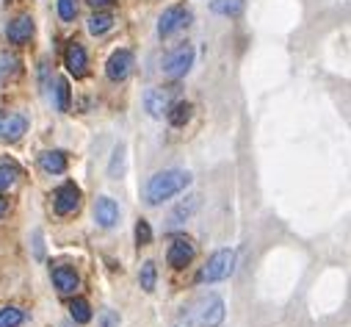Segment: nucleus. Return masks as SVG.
<instances>
[{"mask_svg":"<svg viewBox=\"0 0 351 327\" xmlns=\"http://www.w3.org/2000/svg\"><path fill=\"white\" fill-rule=\"evenodd\" d=\"M191 172L186 170H163L158 175H152L144 186V203L147 205H160L166 200H171L174 194H180L191 186Z\"/></svg>","mask_w":351,"mask_h":327,"instance_id":"f257e3e1","label":"nucleus"},{"mask_svg":"<svg viewBox=\"0 0 351 327\" xmlns=\"http://www.w3.org/2000/svg\"><path fill=\"white\" fill-rule=\"evenodd\" d=\"M232 272H235V250L224 247L208 258V264L199 269L197 280L199 283H219V280H227Z\"/></svg>","mask_w":351,"mask_h":327,"instance_id":"f03ea898","label":"nucleus"},{"mask_svg":"<svg viewBox=\"0 0 351 327\" xmlns=\"http://www.w3.org/2000/svg\"><path fill=\"white\" fill-rule=\"evenodd\" d=\"M189 319L194 327H219L224 322V300L219 294H208L202 297L191 311Z\"/></svg>","mask_w":351,"mask_h":327,"instance_id":"7ed1b4c3","label":"nucleus"},{"mask_svg":"<svg viewBox=\"0 0 351 327\" xmlns=\"http://www.w3.org/2000/svg\"><path fill=\"white\" fill-rule=\"evenodd\" d=\"M191 20H194V14H191L186 6H169V9L160 14V20H158V36L166 39V36H171V34H178L180 28H189Z\"/></svg>","mask_w":351,"mask_h":327,"instance_id":"20e7f679","label":"nucleus"},{"mask_svg":"<svg viewBox=\"0 0 351 327\" xmlns=\"http://www.w3.org/2000/svg\"><path fill=\"white\" fill-rule=\"evenodd\" d=\"M191 67H194V47L191 45H180L174 53H169L166 61H163V72L169 78H174V80L186 78L191 72Z\"/></svg>","mask_w":351,"mask_h":327,"instance_id":"39448f33","label":"nucleus"},{"mask_svg":"<svg viewBox=\"0 0 351 327\" xmlns=\"http://www.w3.org/2000/svg\"><path fill=\"white\" fill-rule=\"evenodd\" d=\"M171 103H174V87H155L144 95V109L149 111V117H163Z\"/></svg>","mask_w":351,"mask_h":327,"instance_id":"423d86ee","label":"nucleus"},{"mask_svg":"<svg viewBox=\"0 0 351 327\" xmlns=\"http://www.w3.org/2000/svg\"><path fill=\"white\" fill-rule=\"evenodd\" d=\"M28 131V120L17 111H0V139L3 142H17Z\"/></svg>","mask_w":351,"mask_h":327,"instance_id":"0eeeda50","label":"nucleus"},{"mask_svg":"<svg viewBox=\"0 0 351 327\" xmlns=\"http://www.w3.org/2000/svg\"><path fill=\"white\" fill-rule=\"evenodd\" d=\"M194 256H197V247L189 238H174L169 253H166V261H169L171 269H186L194 261Z\"/></svg>","mask_w":351,"mask_h":327,"instance_id":"6e6552de","label":"nucleus"},{"mask_svg":"<svg viewBox=\"0 0 351 327\" xmlns=\"http://www.w3.org/2000/svg\"><path fill=\"white\" fill-rule=\"evenodd\" d=\"M133 53L130 50H114L111 53V58H108V64H106V75L114 80V84H119V80H125L130 72H133Z\"/></svg>","mask_w":351,"mask_h":327,"instance_id":"1a4fd4ad","label":"nucleus"},{"mask_svg":"<svg viewBox=\"0 0 351 327\" xmlns=\"http://www.w3.org/2000/svg\"><path fill=\"white\" fill-rule=\"evenodd\" d=\"M34 34H36V23H34V17H28V14L14 17V20L6 25V36H9L12 45H28V42L34 39Z\"/></svg>","mask_w":351,"mask_h":327,"instance_id":"9d476101","label":"nucleus"},{"mask_svg":"<svg viewBox=\"0 0 351 327\" xmlns=\"http://www.w3.org/2000/svg\"><path fill=\"white\" fill-rule=\"evenodd\" d=\"M53 205H56V214H61V216L77 211V205H80V189H77L75 183L58 186L56 194H53Z\"/></svg>","mask_w":351,"mask_h":327,"instance_id":"9b49d317","label":"nucleus"},{"mask_svg":"<svg viewBox=\"0 0 351 327\" xmlns=\"http://www.w3.org/2000/svg\"><path fill=\"white\" fill-rule=\"evenodd\" d=\"M64 64L69 69V75L75 78H83L86 75V67H89V56H86L83 45L80 42H69L66 50H64Z\"/></svg>","mask_w":351,"mask_h":327,"instance_id":"f8f14e48","label":"nucleus"},{"mask_svg":"<svg viewBox=\"0 0 351 327\" xmlns=\"http://www.w3.org/2000/svg\"><path fill=\"white\" fill-rule=\"evenodd\" d=\"M95 222L100 225V227H114L117 222H119V205H117V200H111V197H100L97 203H95Z\"/></svg>","mask_w":351,"mask_h":327,"instance_id":"ddd939ff","label":"nucleus"},{"mask_svg":"<svg viewBox=\"0 0 351 327\" xmlns=\"http://www.w3.org/2000/svg\"><path fill=\"white\" fill-rule=\"evenodd\" d=\"M199 205H202V197L199 194H189L178 208L171 211V216H169V225L171 227H178V225H183L186 219H191L197 211H199Z\"/></svg>","mask_w":351,"mask_h":327,"instance_id":"4468645a","label":"nucleus"},{"mask_svg":"<svg viewBox=\"0 0 351 327\" xmlns=\"http://www.w3.org/2000/svg\"><path fill=\"white\" fill-rule=\"evenodd\" d=\"M53 283H56V289H58L61 294H75L77 286H80V278H77L75 269L58 267V269H53Z\"/></svg>","mask_w":351,"mask_h":327,"instance_id":"2eb2a0df","label":"nucleus"},{"mask_svg":"<svg viewBox=\"0 0 351 327\" xmlns=\"http://www.w3.org/2000/svg\"><path fill=\"white\" fill-rule=\"evenodd\" d=\"M39 164H42V170L50 172V175H64L66 172V155L61 150H47L39 155Z\"/></svg>","mask_w":351,"mask_h":327,"instance_id":"dca6fc26","label":"nucleus"},{"mask_svg":"<svg viewBox=\"0 0 351 327\" xmlns=\"http://www.w3.org/2000/svg\"><path fill=\"white\" fill-rule=\"evenodd\" d=\"M191 103H186V100H178V103H171L169 106V111H166V117H169V122L174 125V128H183L189 120H191Z\"/></svg>","mask_w":351,"mask_h":327,"instance_id":"f3484780","label":"nucleus"},{"mask_svg":"<svg viewBox=\"0 0 351 327\" xmlns=\"http://www.w3.org/2000/svg\"><path fill=\"white\" fill-rule=\"evenodd\" d=\"M210 12L221 14V17H241L243 14V0H213Z\"/></svg>","mask_w":351,"mask_h":327,"instance_id":"a211bd4d","label":"nucleus"},{"mask_svg":"<svg viewBox=\"0 0 351 327\" xmlns=\"http://www.w3.org/2000/svg\"><path fill=\"white\" fill-rule=\"evenodd\" d=\"M69 316H72V322H77V324H89V322H92V308H89V302H86V300H72V302H69Z\"/></svg>","mask_w":351,"mask_h":327,"instance_id":"6ab92c4d","label":"nucleus"},{"mask_svg":"<svg viewBox=\"0 0 351 327\" xmlns=\"http://www.w3.org/2000/svg\"><path fill=\"white\" fill-rule=\"evenodd\" d=\"M111 28H114V17L106 14V12H100V14H95V17L89 20V34H95V36H103V34H108Z\"/></svg>","mask_w":351,"mask_h":327,"instance_id":"aec40b11","label":"nucleus"},{"mask_svg":"<svg viewBox=\"0 0 351 327\" xmlns=\"http://www.w3.org/2000/svg\"><path fill=\"white\" fill-rule=\"evenodd\" d=\"M138 283H141V289H144V291H155L158 269H155V264H152V261H144V267H141V272H138Z\"/></svg>","mask_w":351,"mask_h":327,"instance_id":"412c9836","label":"nucleus"},{"mask_svg":"<svg viewBox=\"0 0 351 327\" xmlns=\"http://www.w3.org/2000/svg\"><path fill=\"white\" fill-rule=\"evenodd\" d=\"M23 322H25V313L20 308H14V305L0 311V327H20Z\"/></svg>","mask_w":351,"mask_h":327,"instance_id":"4be33fe9","label":"nucleus"},{"mask_svg":"<svg viewBox=\"0 0 351 327\" xmlns=\"http://www.w3.org/2000/svg\"><path fill=\"white\" fill-rule=\"evenodd\" d=\"M17 178H20V170L14 167V164H0V192L14 186Z\"/></svg>","mask_w":351,"mask_h":327,"instance_id":"5701e85b","label":"nucleus"},{"mask_svg":"<svg viewBox=\"0 0 351 327\" xmlns=\"http://www.w3.org/2000/svg\"><path fill=\"white\" fill-rule=\"evenodd\" d=\"M56 106H58V111H69V84H66V78H58L56 80Z\"/></svg>","mask_w":351,"mask_h":327,"instance_id":"b1692460","label":"nucleus"},{"mask_svg":"<svg viewBox=\"0 0 351 327\" xmlns=\"http://www.w3.org/2000/svg\"><path fill=\"white\" fill-rule=\"evenodd\" d=\"M122 172H125V144H117L114 147V158H111V167H108V175L119 178Z\"/></svg>","mask_w":351,"mask_h":327,"instance_id":"393cba45","label":"nucleus"},{"mask_svg":"<svg viewBox=\"0 0 351 327\" xmlns=\"http://www.w3.org/2000/svg\"><path fill=\"white\" fill-rule=\"evenodd\" d=\"M20 67V58L17 56H9V53H0V78H9L14 75Z\"/></svg>","mask_w":351,"mask_h":327,"instance_id":"a878e982","label":"nucleus"},{"mask_svg":"<svg viewBox=\"0 0 351 327\" xmlns=\"http://www.w3.org/2000/svg\"><path fill=\"white\" fill-rule=\"evenodd\" d=\"M149 241H152V227H149L147 219H138L136 222V244H138V247H147Z\"/></svg>","mask_w":351,"mask_h":327,"instance_id":"bb28decb","label":"nucleus"},{"mask_svg":"<svg viewBox=\"0 0 351 327\" xmlns=\"http://www.w3.org/2000/svg\"><path fill=\"white\" fill-rule=\"evenodd\" d=\"M58 17L64 23H72L77 17V0H58Z\"/></svg>","mask_w":351,"mask_h":327,"instance_id":"cd10ccee","label":"nucleus"},{"mask_svg":"<svg viewBox=\"0 0 351 327\" xmlns=\"http://www.w3.org/2000/svg\"><path fill=\"white\" fill-rule=\"evenodd\" d=\"M34 253H36V258H45V244H42V230H36V233H34Z\"/></svg>","mask_w":351,"mask_h":327,"instance_id":"c85d7f7f","label":"nucleus"},{"mask_svg":"<svg viewBox=\"0 0 351 327\" xmlns=\"http://www.w3.org/2000/svg\"><path fill=\"white\" fill-rule=\"evenodd\" d=\"M86 3H89L92 9H106V6H114L117 0H86Z\"/></svg>","mask_w":351,"mask_h":327,"instance_id":"c756f323","label":"nucleus"},{"mask_svg":"<svg viewBox=\"0 0 351 327\" xmlns=\"http://www.w3.org/2000/svg\"><path fill=\"white\" fill-rule=\"evenodd\" d=\"M114 322H117V316H114V313H106V319H103V324H106V327H114Z\"/></svg>","mask_w":351,"mask_h":327,"instance_id":"7c9ffc66","label":"nucleus"},{"mask_svg":"<svg viewBox=\"0 0 351 327\" xmlns=\"http://www.w3.org/2000/svg\"><path fill=\"white\" fill-rule=\"evenodd\" d=\"M6 211H9V203H6V200H3V197H0V216H3V214H6Z\"/></svg>","mask_w":351,"mask_h":327,"instance_id":"2f4dec72","label":"nucleus"}]
</instances>
